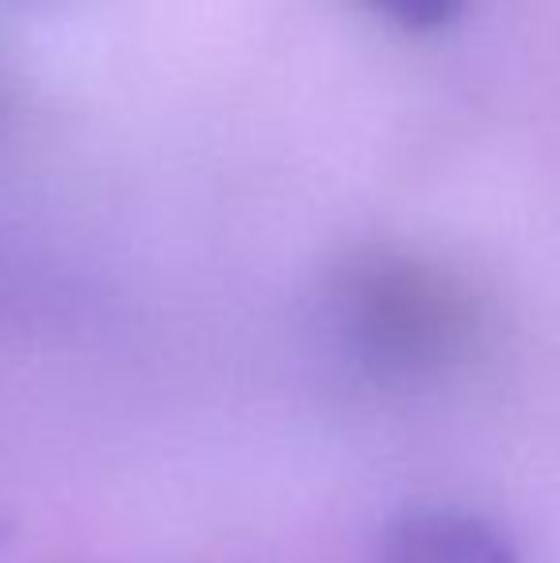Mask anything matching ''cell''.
Masks as SVG:
<instances>
[{"mask_svg": "<svg viewBox=\"0 0 560 563\" xmlns=\"http://www.w3.org/2000/svg\"><path fill=\"white\" fill-rule=\"evenodd\" d=\"M376 563H523L515 541L469 510H407L384 529Z\"/></svg>", "mask_w": 560, "mask_h": 563, "instance_id": "6da1fadb", "label": "cell"}, {"mask_svg": "<svg viewBox=\"0 0 560 563\" xmlns=\"http://www.w3.org/2000/svg\"><path fill=\"white\" fill-rule=\"evenodd\" d=\"M361 4L381 15V20L396 23L399 31L433 35V31L453 27L464 15V8H469V0H361Z\"/></svg>", "mask_w": 560, "mask_h": 563, "instance_id": "7a4b0ae2", "label": "cell"}, {"mask_svg": "<svg viewBox=\"0 0 560 563\" xmlns=\"http://www.w3.org/2000/svg\"><path fill=\"white\" fill-rule=\"evenodd\" d=\"M8 537H12V529H8L4 521H0V549H4V544H8Z\"/></svg>", "mask_w": 560, "mask_h": 563, "instance_id": "3957f363", "label": "cell"}]
</instances>
